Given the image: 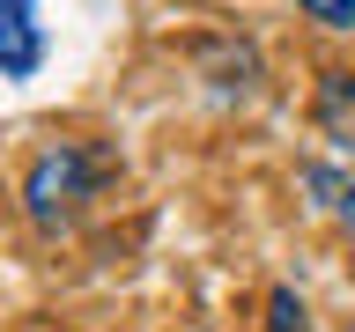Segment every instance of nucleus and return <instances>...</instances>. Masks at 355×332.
Masks as SVG:
<instances>
[{
    "label": "nucleus",
    "instance_id": "nucleus-1",
    "mask_svg": "<svg viewBox=\"0 0 355 332\" xmlns=\"http://www.w3.org/2000/svg\"><path fill=\"white\" fill-rule=\"evenodd\" d=\"M111 185V155L89 148V140H44L30 163H22V214L37 237H60L82 221V207Z\"/></svg>",
    "mask_w": 355,
    "mask_h": 332
},
{
    "label": "nucleus",
    "instance_id": "nucleus-2",
    "mask_svg": "<svg viewBox=\"0 0 355 332\" xmlns=\"http://www.w3.org/2000/svg\"><path fill=\"white\" fill-rule=\"evenodd\" d=\"M52 59V30H44L37 0H0V82H37Z\"/></svg>",
    "mask_w": 355,
    "mask_h": 332
},
{
    "label": "nucleus",
    "instance_id": "nucleus-3",
    "mask_svg": "<svg viewBox=\"0 0 355 332\" xmlns=\"http://www.w3.org/2000/svg\"><path fill=\"white\" fill-rule=\"evenodd\" d=\"M311 126L333 148V163H355V66H326L311 89Z\"/></svg>",
    "mask_w": 355,
    "mask_h": 332
},
{
    "label": "nucleus",
    "instance_id": "nucleus-4",
    "mask_svg": "<svg viewBox=\"0 0 355 332\" xmlns=\"http://www.w3.org/2000/svg\"><path fill=\"white\" fill-rule=\"evenodd\" d=\"M304 192L318 199V214H333V229L355 243V163H304Z\"/></svg>",
    "mask_w": 355,
    "mask_h": 332
},
{
    "label": "nucleus",
    "instance_id": "nucleus-5",
    "mask_svg": "<svg viewBox=\"0 0 355 332\" xmlns=\"http://www.w3.org/2000/svg\"><path fill=\"white\" fill-rule=\"evenodd\" d=\"M259 332H311L304 295H296V288H266V317H259Z\"/></svg>",
    "mask_w": 355,
    "mask_h": 332
},
{
    "label": "nucleus",
    "instance_id": "nucleus-6",
    "mask_svg": "<svg viewBox=\"0 0 355 332\" xmlns=\"http://www.w3.org/2000/svg\"><path fill=\"white\" fill-rule=\"evenodd\" d=\"M296 15L318 22L326 37H355V0H296Z\"/></svg>",
    "mask_w": 355,
    "mask_h": 332
}]
</instances>
